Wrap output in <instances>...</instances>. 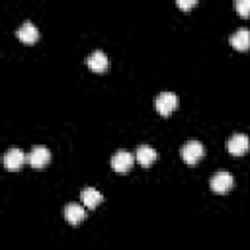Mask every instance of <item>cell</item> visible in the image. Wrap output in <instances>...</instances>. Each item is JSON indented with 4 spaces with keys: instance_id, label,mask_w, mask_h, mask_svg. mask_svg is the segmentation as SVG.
<instances>
[{
    "instance_id": "1",
    "label": "cell",
    "mask_w": 250,
    "mask_h": 250,
    "mask_svg": "<svg viewBox=\"0 0 250 250\" xmlns=\"http://www.w3.org/2000/svg\"><path fill=\"white\" fill-rule=\"evenodd\" d=\"M178 107V96L174 92H162L154 98V109L160 115H170Z\"/></svg>"
},
{
    "instance_id": "2",
    "label": "cell",
    "mask_w": 250,
    "mask_h": 250,
    "mask_svg": "<svg viewBox=\"0 0 250 250\" xmlns=\"http://www.w3.org/2000/svg\"><path fill=\"white\" fill-rule=\"evenodd\" d=\"M133 162H135V154H131L129 150H117L111 156V168L115 172H119V174L129 172L131 166H133Z\"/></svg>"
},
{
    "instance_id": "3",
    "label": "cell",
    "mask_w": 250,
    "mask_h": 250,
    "mask_svg": "<svg viewBox=\"0 0 250 250\" xmlns=\"http://www.w3.org/2000/svg\"><path fill=\"white\" fill-rule=\"evenodd\" d=\"M232 184H234V180H232V176H230L227 170H219V172L211 178V182H209V186H211V189H213L215 193H227V191L232 188Z\"/></svg>"
},
{
    "instance_id": "4",
    "label": "cell",
    "mask_w": 250,
    "mask_h": 250,
    "mask_svg": "<svg viewBox=\"0 0 250 250\" xmlns=\"http://www.w3.org/2000/svg\"><path fill=\"white\" fill-rule=\"evenodd\" d=\"M203 152H205V148H203V145L199 141H188L182 146V158L188 164H195L203 156Z\"/></svg>"
},
{
    "instance_id": "5",
    "label": "cell",
    "mask_w": 250,
    "mask_h": 250,
    "mask_svg": "<svg viewBox=\"0 0 250 250\" xmlns=\"http://www.w3.org/2000/svg\"><path fill=\"white\" fill-rule=\"evenodd\" d=\"M49 160H51V150H49L47 146H41V145L33 146L31 152L27 154V162H29L33 168H43V166L49 164Z\"/></svg>"
},
{
    "instance_id": "6",
    "label": "cell",
    "mask_w": 250,
    "mask_h": 250,
    "mask_svg": "<svg viewBox=\"0 0 250 250\" xmlns=\"http://www.w3.org/2000/svg\"><path fill=\"white\" fill-rule=\"evenodd\" d=\"M248 146H250V141H248V137H246L244 133H234V135L229 137V141H227V148H229V152L234 154V156L244 154V152L248 150Z\"/></svg>"
},
{
    "instance_id": "7",
    "label": "cell",
    "mask_w": 250,
    "mask_h": 250,
    "mask_svg": "<svg viewBox=\"0 0 250 250\" xmlns=\"http://www.w3.org/2000/svg\"><path fill=\"white\" fill-rule=\"evenodd\" d=\"M64 219L70 223V225H78L86 219V207L80 205V203H68L64 207Z\"/></svg>"
},
{
    "instance_id": "8",
    "label": "cell",
    "mask_w": 250,
    "mask_h": 250,
    "mask_svg": "<svg viewBox=\"0 0 250 250\" xmlns=\"http://www.w3.org/2000/svg\"><path fill=\"white\" fill-rule=\"evenodd\" d=\"M230 45L236 51H246L250 49V29L248 27H238L232 35H230Z\"/></svg>"
},
{
    "instance_id": "9",
    "label": "cell",
    "mask_w": 250,
    "mask_h": 250,
    "mask_svg": "<svg viewBox=\"0 0 250 250\" xmlns=\"http://www.w3.org/2000/svg\"><path fill=\"white\" fill-rule=\"evenodd\" d=\"M23 162H25V154L21 148H10L4 154V166L8 170H18V168H21Z\"/></svg>"
},
{
    "instance_id": "10",
    "label": "cell",
    "mask_w": 250,
    "mask_h": 250,
    "mask_svg": "<svg viewBox=\"0 0 250 250\" xmlns=\"http://www.w3.org/2000/svg\"><path fill=\"white\" fill-rule=\"evenodd\" d=\"M135 158H137V162H139L141 166H150V164L158 158V154H156V150H154L152 146H148V145H139V148H137V152H135Z\"/></svg>"
},
{
    "instance_id": "11",
    "label": "cell",
    "mask_w": 250,
    "mask_h": 250,
    "mask_svg": "<svg viewBox=\"0 0 250 250\" xmlns=\"http://www.w3.org/2000/svg\"><path fill=\"white\" fill-rule=\"evenodd\" d=\"M80 199H82L84 207L94 209V207H98V205L102 203L104 195H102V191H98L96 188H84V189H82V193H80Z\"/></svg>"
},
{
    "instance_id": "12",
    "label": "cell",
    "mask_w": 250,
    "mask_h": 250,
    "mask_svg": "<svg viewBox=\"0 0 250 250\" xmlns=\"http://www.w3.org/2000/svg\"><path fill=\"white\" fill-rule=\"evenodd\" d=\"M88 66L94 70V72H104V70H107V64H109V61H107V57H105V53L104 51H94V53H90V57H88Z\"/></svg>"
},
{
    "instance_id": "13",
    "label": "cell",
    "mask_w": 250,
    "mask_h": 250,
    "mask_svg": "<svg viewBox=\"0 0 250 250\" xmlns=\"http://www.w3.org/2000/svg\"><path fill=\"white\" fill-rule=\"evenodd\" d=\"M18 37H20L23 43H33V41H37V37H39L37 25H35V23H31V21L21 23V25L18 27Z\"/></svg>"
},
{
    "instance_id": "14",
    "label": "cell",
    "mask_w": 250,
    "mask_h": 250,
    "mask_svg": "<svg viewBox=\"0 0 250 250\" xmlns=\"http://www.w3.org/2000/svg\"><path fill=\"white\" fill-rule=\"evenodd\" d=\"M234 8L242 18H250V0H236Z\"/></svg>"
},
{
    "instance_id": "15",
    "label": "cell",
    "mask_w": 250,
    "mask_h": 250,
    "mask_svg": "<svg viewBox=\"0 0 250 250\" xmlns=\"http://www.w3.org/2000/svg\"><path fill=\"white\" fill-rule=\"evenodd\" d=\"M178 6H180V8H184V10L193 8V6H195V0H178Z\"/></svg>"
}]
</instances>
